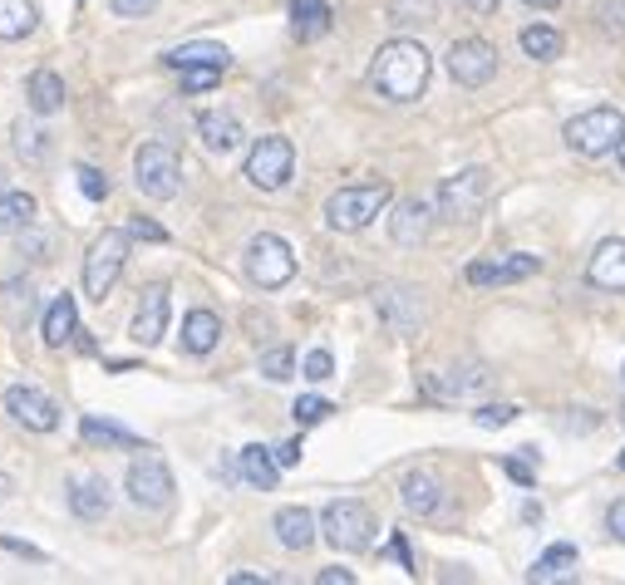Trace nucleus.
Segmentation results:
<instances>
[{"instance_id":"1","label":"nucleus","mask_w":625,"mask_h":585,"mask_svg":"<svg viewBox=\"0 0 625 585\" xmlns=\"http://www.w3.org/2000/svg\"><path fill=\"white\" fill-rule=\"evenodd\" d=\"M429 74H433V59L419 40H389V45H379L375 65H369V84L395 104H414L429 89Z\"/></svg>"},{"instance_id":"2","label":"nucleus","mask_w":625,"mask_h":585,"mask_svg":"<svg viewBox=\"0 0 625 585\" xmlns=\"http://www.w3.org/2000/svg\"><path fill=\"white\" fill-rule=\"evenodd\" d=\"M561 138H567V148L581 158H606V153H616L621 138H625V113L601 104V109L576 113V119L561 129Z\"/></svg>"},{"instance_id":"3","label":"nucleus","mask_w":625,"mask_h":585,"mask_svg":"<svg viewBox=\"0 0 625 585\" xmlns=\"http://www.w3.org/2000/svg\"><path fill=\"white\" fill-rule=\"evenodd\" d=\"M385 207H389V183L341 187V193H331V202H325V221L335 231H365Z\"/></svg>"},{"instance_id":"4","label":"nucleus","mask_w":625,"mask_h":585,"mask_svg":"<svg viewBox=\"0 0 625 585\" xmlns=\"http://www.w3.org/2000/svg\"><path fill=\"white\" fill-rule=\"evenodd\" d=\"M133 183H139L143 197L168 202L183 187V163H177V153L168 143H143L139 153H133Z\"/></svg>"},{"instance_id":"5","label":"nucleus","mask_w":625,"mask_h":585,"mask_svg":"<svg viewBox=\"0 0 625 585\" xmlns=\"http://www.w3.org/2000/svg\"><path fill=\"white\" fill-rule=\"evenodd\" d=\"M129 241H133L129 231H104L89 247V257H84V291H89V301H104L119 285L123 261H129Z\"/></svg>"},{"instance_id":"6","label":"nucleus","mask_w":625,"mask_h":585,"mask_svg":"<svg viewBox=\"0 0 625 585\" xmlns=\"http://www.w3.org/2000/svg\"><path fill=\"white\" fill-rule=\"evenodd\" d=\"M321 531H325V541H331L335 551H365L369 541H375V517H369L365 502L341 497V502H331L321 512Z\"/></svg>"},{"instance_id":"7","label":"nucleus","mask_w":625,"mask_h":585,"mask_svg":"<svg viewBox=\"0 0 625 585\" xmlns=\"http://www.w3.org/2000/svg\"><path fill=\"white\" fill-rule=\"evenodd\" d=\"M291 167H295L291 138L267 133V138H257V143H251V153H247V183L261 187V193H277V187L291 183Z\"/></svg>"},{"instance_id":"8","label":"nucleus","mask_w":625,"mask_h":585,"mask_svg":"<svg viewBox=\"0 0 625 585\" xmlns=\"http://www.w3.org/2000/svg\"><path fill=\"white\" fill-rule=\"evenodd\" d=\"M247 275L261 285V291H281L295 275V251L285 247L277 231H261V237L247 241Z\"/></svg>"},{"instance_id":"9","label":"nucleus","mask_w":625,"mask_h":585,"mask_svg":"<svg viewBox=\"0 0 625 585\" xmlns=\"http://www.w3.org/2000/svg\"><path fill=\"white\" fill-rule=\"evenodd\" d=\"M129 497L148 512H168L173 507V473H168L163 457H153L143 448V457H133L129 467Z\"/></svg>"},{"instance_id":"10","label":"nucleus","mask_w":625,"mask_h":585,"mask_svg":"<svg viewBox=\"0 0 625 585\" xmlns=\"http://www.w3.org/2000/svg\"><path fill=\"white\" fill-rule=\"evenodd\" d=\"M483 202H487V173L483 167H463L459 177H449V183L439 187V217L473 221L483 212Z\"/></svg>"},{"instance_id":"11","label":"nucleus","mask_w":625,"mask_h":585,"mask_svg":"<svg viewBox=\"0 0 625 585\" xmlns=\"http://www.w3.org/2000/svg\"><path fill=\"white\" fill-rule=\"evenodd\" d=\"M6 413L30 433H55L60 429V403L50 399V393L30 389V384L6 389Z\"/></svg>"},{"instance_id":"12","label":"nucleus","mask_w":625,"mask_h":585,"mask_svg":"<svg viewBox=\"0 0 625 585\" xmlns=\"http://www.w3.org/2000/svg\"><path fill=\"white\" fill-rule=\"evenodd\" d=\"M449 74L463 89H483L497 74V50L487 45V40H459V45L449 50Z\"/></svg>"},{"instance_id":"13","label":"nucleus","mask_w":625,"mask_h":585,"mask_svg":"<svg viewBox=\"0 0 625 585\" xmlns=\"http://www.w3.org/2000/svg\"><path fill=\"white\" fill-rule=\"evenodd\" d=\"M375 305H379V315H385V325L395 329V335H414L419 321H423V301H419V291H409V285H379Z\"/></svg>"},{"instance_id":"14","label":"nucleus","mask_w":625,"mask_h":585,"mask_svg":"<svg viewBox=\"0 0 625 585\" xmlns=\"http://www.w3.org/2000/svg\"><path fill=\"white\" fill-rule=\"evenodd\" d=\"M586 275H591V285H596V291H625V237L596 241Z\"/></svg>"},{"instance_id":"15","label":"nucleus","mask_w":625,"mask_h":585,"mask_svg":"<svg viewBox=\"0 0 625 585\" xmlns=\"http://www.w3.org/2000/svg\"><path fill=\"white\" fill-rule=\"evenodd\" d=\"M163 335H168V285H148L139 301V315H133V339L143 349H153Z\"/></svg>"},{"instance_id":"16","label":"nucleus","mask_w":625,"mask_h":585,"mask_svg":"<svg viewBox=\"0 0 625 585\" xmlns=\"http://www.w3.org/2000/svg\"><path fill=\"white\" fill-rule=\"evenodd\" d=\"M542 271L537 257H507V261H473L468 266V285H513V281H527V275Z\"/></svg>"},{"instance_id":"17","label":"nucleus","mask_w":625,"mask_h":585,"mask_svg":"<svg viewBox=\"0 0 625 585\" xmlns=\"http://www.w3.org/2000/svg\"><path fill=\"white\" fill-rule=\"evenodd\" d=\"M399 502L409 507L414 517H433L443 507V487L433 473H409L405 483H399Z\"/></svg>"},{"instance_id":"18","label":"nucleus","mask_w":625,"mask_h":585,"mask_svg":"<svg viewBox=\"0 0 625 585\" xmlns=\"http://www.w3.org/2000/svg\"><path fill=\"white\" fill-rule=\"evenodd\" d=\"M291 35L301 45L331 35V0H291Z\"/></svg>"},{"instance_id":"19","label":"nucleus","mask_w":625,"mask_h":585,"mask_svg":"<svg viewBox=\"0 0 625 585\" xmlns=\"http://www.w3.org/2000/svg\"><path fill=\"white\" fill-rule=\"evenodd\" d=\"M429 202H399V212L389 217V237L399 241V247H419L423 237H429Z\"/></svg>"},{"instance_id":"20","label":"nucleus","mask_w":625,"mask_h":585,"mask_svg":"<svg viewBox=\"0 0 625 585\" xmlns=\"http://www.w3.org/2000/svg\"><path fill=\"white\" fill-rule=\"evenodd\" d=\"M237 473L247 477L251 487H261V492H271V487L281 483V463H277V453H271V448H261V443H251V448H241Z\"/></svg>"},{"instance_id":"21","label":"nucleus","mask_w":625,"mask_h":585,"mask_svg":"<svg viewBox=\"0 0 625 585\" xmlns=\"http://www.w3.org/2000/svg\"><path fill=\"white\" fill-rule=\"evenodd\" d=\"M197 133H203V143L212 148V153H231V148H241V123H237V113H222V109H212L197 119Z\"/></svg>"},{"instance_id":"22","label":"nucleus","mask_w":625,"mask_h":585,"mask_svg":"<svg viewBox=\"0 0 625 585\" xmlns=\"http://www.w3.org/2000/svg\"><path fill=\"white\" fill-rule=\"evenodd\" d=\"M483 389H487V375H483V369H473V365L449 369V375H433L429 379L433 399H468V393H483Z\"/></svg>"},{"instance_id":"23","label":"nucleus","mask_w":625,"mask_h":585,"mask_svg":"<svg viewBox=\"0 0 625 585\" xmlns=\"http://www.w3.org/2000/svg\"><path fill=\"white\" fill-rule=\"evenodd\" d=\"M271 527H277V537H281L285 551H305L315 541V517L305 512V507H281Z\"/></svg>"},{"instance_id":"24","label":"nucleus","mask_w":625,"mask_h":585,"mask_svg":"<svg viewBox=\"0 0 625 585\" xmlns=\"http://www.w3.org/2000/svg\"><path fill=\"white\" fill-rule=\"evenodd\" d=\"M163 59H168L173 69H197V65H217V69H227V65H231V50H227V45H212V40H193V45L168 50Z\"/></svg>"},{"instance_id":"25","label":"nucleus","mask_w":625,"mask_h":585,"mask_svg":"<svg viewBox=\"0 0 625 585\" xmlns=\"http://www.w3.org/2000/svg\"><path fill=\"white\" fill-rule=\"evenodd\" d=\"M25 99H30V109L35 113L65 109V79H60L55 69H35L30 74V84H25Z\"/></svg>"},{"instance_id":"26","label":"nucleus","mask_w":625,"mask_h":585,"mask_svg":"<svg viewBox=\"0 0 625 585\" xmlns=\"http://www.w3.org/2000/svg\"><path fill=\"white\" fill-rule=\"evenodd\" d=\"M217 339H222V321L212 311H193L183 321V349H187V355H212Z\"/></svg>"},{"instance_id":"27","label":"nucleus","mask_w":625,"mask_h":585,"mask_svg":"<svg viewBox=\"0 0 625 585\" xmlns=\"http://www.w3.org/2000/svg\"><path fill=\"white\" fill-rule=\"evenodd\" d=\"M69 512L79 517V521H99L104 512H109V483H99V477H84V483H74Z\"/></svg>"},{"instance_id":"28","label":"nucleus","mask_w":625,"mask_h":585,"mask_svg":"<svg viewBox=\"0 0 625 585\" xmlns=\"http://www.w3.org/2000/svg\"><path fill=\"white\" fill-rule=\"evenodd\" d=\"M74 329H79V311H74V295H55L50 301V311H45V345H69L74 339Z\"/></svg>"},{"instance_id":"29","label":"nucleus","mask_w":625,"mask_h":585,"mask_svg":"<svg viewBox=\"0 0 625 585\" xmlns=\"http://www.w3.org/2000/svg\"><path fill=\"white\" fill-rule=\"evenodd\" d=\"M79 438H84V443H94V448H143L139 433L119 429V423H109V419H94V413L79 423Z\"/></svg>"},{"instance_id":"30","label":"nucleus","mask_w":625,"mask_h":585,"mask_svg":"<svg viewBox=\"0 0 625 585\" xmlns=\"http://www.w3.org/2000/svg\"><path fill=\"white\" fill-rule=\"evenodd\" d=\"M571 576H576V546H552L532 571H527L532 585H552V581H571Z\"/></svg>"},{"instance_id":"31","label":"nucleus","mask_w":625,"mask_h":585,"mask_svg":"<svg viewBox=\"0 0 625 585\" xmlns=\"http://www.w3.org/2000/svg\"><path fill=\"white\" fill-rule=\"evenodd\" d=\"M35 0H0V40H25L35 30Z\"/></svg>"},{"instance_id":"32","label":"nucleus","mask_w":625,"mask_h":585,"mask_svg":"<svg viewBox=\"0 0 625 585\" xmlns=\"http://www.w3.org/2000/svg\"><path fill=\"white\" fill-rule=\"evenodd\" d=\"M35 221V197L30 193H0V237H15Z\"/></svg>"},{"instance_id":"33","label":"nucleus","mask_w":625,"mask_h":585,"mask_svg":"<svg viewBox=\"0 0 625 585\" xmlns=\"http://www.w3.org/2000/svg\"><path fill=\"white\" fill-rule=\"evenodd\" d=\"M522 50L532 59H557L561 55V35H557L552 25H527L522 30Z\"/></svg>"},{"instance_id":"34","label":"nucleus","mask_w":625,"mask_h":585,"mask_svg":"<svg viewBox=\"0 0 625 585\" xmlns=\"http://www.w3.org/2000/svg\"><path fill=\"white\" fill-rule=\"evenodd\" d=\"M261 375H267V379H277V384H285V379H291L295 375V355H291V349H267V355H261Z\"/></svg>"},{"instance_id":"35","label":"nucleus","mask_w":625,"mask_h":585,"mask_svg":"<svg viewBox=\"0 0 625 585\" xmlns=\"http://www.w3.org/2000/svg\"><path fill=\"white\" fill-rule=\"evenodd\" d=\"M177 74H183V94H207V89H217L222 74H227V69H217V65H197V69H177Z\"/></svg>"},{"instance_id":"36","label":"nucleus","mask_w":625,"mask_h":585,"mask_svg":"<svg viewBox=\"0 0 625 585\" xmlns=\"http://www.w3.org/2000/svg\"><path fill=\"white\" fill-rule=\"evenodd\" d=\"M15 148H20V158H25V163H45V133L40 129H25V123H15Z\"/></svg>"},{"instance_id":"37","label":"nucleus","mask_w":625,"mask_h":585,"mask_svg":"<svg viewBox=\"0 0 625 585\" xmlns=\"http://www.w3.org/2000/svg\"><path fill=\"white\" fill-rule=\"evenodd\" d=\"M295 423H305V429H311V423H325V419H331V403H325V399H315V393H305V399H295Z\"/></svg>"},{"instance_id":"38","label":"nucleus","mask_w":625,"mask_h":585,"mask_svg":"<svg viewBox=\"0 0 625 585\" xmlns=\"http://www.w3.org/2000/svg\"><path fill=\"white\" fill-rule=\"evenodd\" d=\"M74 177H79V193L89 197V202H104V197H109V177H104L99 167L84 163V167H74Z\"/></svg>"},{"instance_id":"39","label":"nucleus","mask_w":625,"mask_h":585,"mask_svg":"<svg viewBox=\"0 0 625 585\" xmlns=\"http://www.w3.org/2000/svg\"><path fill=\"white\" fill-rule=\"evenodd\" d=\"M301 375L311 379V384L331 379L335 375V355H331V349H311V355H305V365H301Z\"/></svg>"},{"instance_id":"40","label":"nucleus","mask_w":625,"mask_h":585,"mask_svg":"<svg viewBox=\"0 0 625 585\" xmlns=\"http://www.w3.org/2000/svg\"><path fill=\"white\" fill-rule=\"evenodd\" d=\"M513 419H517L513 403H483V409L473 413V423H478V429H507Z\"/></svg>"},{"instance_id":"41","label":"nucleus","mask_w":625,"mask_h":585,"mask_svg":"<svg viewBox=\"0 0 625 585\" xmlns=\"http://www.w3.org/2000/svg\"><path fill=\"white\" fill-rule=\"evenodd\" d=\"M395 20H433V0H395Z\"/></svg>"},{"instance_id":"42","label":"nucleus","mask_w":625,"mask_h":585,"mask_svg":"<svg viewBox=\"0 0 625 585\" xmlns=\"http://www.w3.org/2000/svg\"><path fill=\"white\" fill-rule=\"evenodd\" d=\"M596 20H606L611 35H625V6H621V0H606V6H596Z\"/></svg>"},{"instance_id":"43","label":"nucleus","mask_w":625,"mask_h":585,"mask_svg":"<svg viewBox=\"0 0 625 585\" xmlns=\"http://www.w3.org/2000/svg\"><path fill=\"white\" fill-rule=\"evenodd\" d=\"M0 546H6L10 556H25V561H35V566H45V561H50L40 546H30V541H15V537H0Z\"/></svg>"},{"instance_id":"44","label":"nucleus","mask_w":625,"mask_h":585,"mask_svg":"<svg viewBox=\"0 0 625 585\" xmlns=\"http://www.w3.org/2000/svg\"><path fill=\"white\" fill-rule=\"evenodd\" d=\"M129 237H133V241H168V231L158 227V221H148V217H133Z\"/></svg>"},{"instance_id":"45","label":"nucleus","mask_w":625,"mask_h":585,"mask_svg":"<svg viewBox=\"0 0 625 585\" xmlns=\"http://www.w3.org/2000/svg\"><path fill=\"white\" fill-rule=\"evenodd\" d=\"M158 0H109V10L114 15H129V20H139V15H148Z\"/></svg>"},{"instance_id":"46","label":"nucleus","mask_w":625,"mask_h":585,"mask_svg":"<svg viewBox=\"0 0 625 585\" xmlns=\"http://www.w3.org/2000/svg\"><path fill=\"white\" fill-rule=\"evenodd\" d=\"M389 556H395L405 571H414V551H409V541L399 537V531H395V541H389Z\"/></svg>"},{"instance_id":"47","label":"nucleus","mask_w":625,"mask_h":585,"mask_svg":"<svg viewBox=\"0 0 625 585\" xmlns=\"http://www.w3.org/2000/svg\"><path fill=\"white\" fill-rule=\"evenodd\" d=\"M606 527H611V537H616V541H625V497H621V502H611Z\"/></svg>"},{"instance_id":"48","label":"nucleus","mask_w":625,"mask_h":585,"mask_svg":"<svg viewBox=\"0 0 625 585\" xmlns=\"http://www.w3.org/2000/svg\"><path fill=\"white\" fill-rule=\"evenodd\" d=\"M301 453H305L301 438H291V443H281V448H277V463L281 467H295V463H301Z\"/></svg>"},{"instance_id":"49","label":"nucleus","mask_w":625,"mask_h":585,"mask_svg":"<svg viewBox=\"0 0 625 585\" xmlns=\"http://www.w3.org/2000/svg\"><path fill=\"white\" fill-rule=\"evenodd\" d=\"M321 585H355V576H349V571H341V566H331V571H321V576H315Z\"/></svg>"},{"instance_id":"50","label":"nucleus","mask_w":625,"mask_h":585,"mask_svg":"<svg viewBox=\"0 0 625 585\" xmlns=\"http://www.w3.org/2000/svg\"><path fill=\"white\" fill-rule=\"evenodd\" d=\"M463 10H473V15H493L497 10V0H459Z\"/></svg>"},{"instance_id":"51","label":"nucleus","mask_w":625,"mask_h":585,"mask_svg":"<svg viewBox=\"0 0 625 585\" xmlns=\"http://www.w3.org/2000/svg\"><path fill=\"white\" fill-rule=\"evenodd\" d=\"M267 576H257V571H237V576H231V585H261Z\"/></svg>"},{"instance_id":"52","label":"nucleus","mask_w":625,"mask_h":585,"mask_svg":"<svg viewBox=\"0 0 625 585\" xmlns=\"http://www.w3.org/2000/svg\"><path fill=\"white\" fill-rule=\"evenodd\" d=\"M527 6H537V10H552V6H561V0H527Z\"/></svg>"},{"instance_id":"53","label":"nucleus","mask_w":625,"mask_h":585,"mask_svg":"<svg viewBox=\"0 0 625 585\" xmlns=\"http://www.w3.org/2000/svg\"><path fill=\"white\" fill-rule=\"evenodd\" d=\"M0 497H10V477H0Z\"/></svg>"},{"instance_id":"54","label":"nucleus","mask_w":625,"mask_h":585,"mask_svg":"<svg viewBox=\"0 0 625 585\" xmlns=\"http://www.w3.org/2000/svg\"><path fill=\"white\" fill-rule=\"evenodd\" d=\"M616 153H621V167H625V138H621V148H616Z\"/></svg>"},{"instance_id":"55","label":"nucleus","mask_w":625,"mask_h":585,"mask_svg":"<svg viewBox=\"0 0 625 585\" xmlns=\"http://www.w3.org/2000/svg\"><path fill=\"white\" fill-rule=\"evenodd\" d=\"M621 473H625V453H621Z\"/></svg>"}]
</instances>
